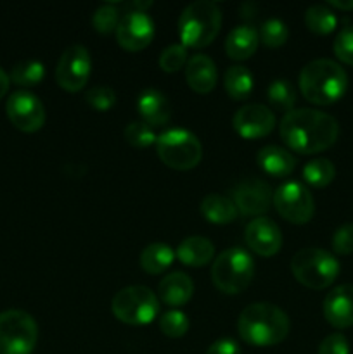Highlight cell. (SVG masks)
Segmentation results:
<instances>
[{
    "mask_svg": "<svg viewBox=\"0 0 353 354\" xmlns=\"http://www.w3.org/2000/svg\"><path fill=\"white\" fill-rule=\"evenodd\" d=\"M279 131L280 138L291 151L300 154H317L336 144L339 124L331 114L301 107L284 114Z\"/></svg>",
    "mask_w": 353,
    "mask_h": 354,
    "instance_id": "6da1fadb",
    "label": "cell"
},
{
    "mask_svg": "<svg viewBox=\"0 0 353 354\" xmlns=\"http://www.w3.org/2000/svg\"><path fill=\"white\" fill-rule=\"evenodd\" d=\"M289 317L270 303H253L241 311L237 320L239 337L253 348L277 346L289 334Z\"/></svg>",
    "mask_w": 353,
    "mask_h": 354,
    "instance_id": "7a4b0ae2",
    "label": "cell"
},
{
    "mask_svg": "<svg viewBox=\"0 0 353 354\" xmlns=\"http://www.w3.org/2000/svg\"><path fill=\"white\" fill-rule=\"evenodd\" d=\"M301 95L315 106H331L345 95L348 75L332 59H315L300 73Z\"/></svg>",
    "mask_w": 353,
    "mask_h": 354,
    "instance_id": "3957f363",
    "label": "cell"
},
{
    "mask_svg": "<svg viewBox=\"0 0 353 354\" xmlns=\"http://www.w3.org/2000/svg\"><path fill=\"white\" fill-rule=\"evenodd\" d=\"M221 10L210 0L189 3L179 17V38L185 48H203L220 33Z\"/></svg>",
    "mask_w": 353,
    "mask_h": 354,
    "instance_id": "277c9868",
    "label": "cell"
},
{
    "mask_svg": "<svg viewBox=\"0 0 353 354\" xmlns=\"http://www.w3.org/2000/svg\"><path fill=\"white\" fill-rule=\"evenodd\" d=\"M291 272L303 287L322 290L334 283L341 266L332 252L320 248H305L291 259Z\"/></svg>",
    "mask_w": 353,
    "mask_h": 354,
    "instance_id": "5b68a950",
    "label": "cell"
},
{
    "mask_svg": "<svg viewBox=\"0 0 353 354\" xmlns=\"http://www.w3.org/2000/svg\"><path fill=\"white\" fill-rule=\"evenodd\" d=\"M255 277V261L242 248L225 249L211 266V280L224 294H241Z\"/></svg>",
    "mask_w": 353,
    "mask_h": 354,
    "instance_id": "8992f818",
    "label": "cell"
},
{
    "mask_svg": "<svg viewBox=\"0 0 353 354\" xmlns=\"http://www.w3.org/2000/svg\"><path fill=\"white\" fill-rule=\"evenodd\" d=\"M156 152L163 165L176 171L196 168L203 158V145L199 138L183 128H172L158 135Z\"/></svg>",
    "mask_w": 353,
    "mask_h": 354,
    "instance_id": "52a82bcc",
    "label": "cell"
},
{
    "mask_svg": "<svg viewBox=\"0 0 353 354\" xmlns=\"http://www.w3.org/2000/svg\"><path fill=\"white\" fill-rule=\"evenodd\" d=\"M113 315L127 325H149L159 315V299L149 287L128 286L118 290L111 301Z\"/></svg>",
    "mask_w": 353,
    "mask_h": 354,
    "instance_id": "ba28073f",
    "label": "cell"
},
{
    "mask_svg": "<svg viewBox=\"0 0 353 354\" xmlns=\"http://www.w3.org/2000/svg\"><path fill=\"white\" fill-rule=\"evenodd\" d=\"M38 341L35 318L23 310L0 313V354H31Z\"/></svg>",
    "mask_w": 353,
    "mask_h": 354,
    "instance_id": "9c48e42d",
    "label": "cell"
},
{
    "mask_svg": "<svg viewBox=\"0 0 353 354\" xmlns=\"http://www.w3.org/2000/svg\"><path fill=\"white\" fill-rule=\"evenodd\" d=\"M277 213L294 225H305L314 218L315 201L310 190L300 182H286L273 192Z\"/></svg>",
    "mask_w": 353,
    "mask_h": 354,
    "instance_id": "30bf717a",
    "label": "cell"
},
{
    "mask_svg": "<svg viewBox=\"0 0 353 354\" xmlns=\"http://www.w3.org/2000/svg\"><path fill=\"white\" fill-rule=\"evenodd\" d=\"M92 73V57L83 45H71L62 52L55 66V82L62 90L76 93L89 83Z\"/></svg>",
    "mask_w": 353,
    "mask_h": 354,
    "instance_id": "8fae6325",
    "label": "cell"
},
{
    "mask_svg": "<svg viewBox=\"0 0 353 354\" xmlns=\"http://www.w3.org/2000/svg\"><path fill=\"white\" fill-rule=\"evenodd\" d=\"M7 116L10 123L21 131L33 133L45 124V107L35 93L19 90L7 99Z\"/></svg>",
    "mask_w": 353,
    "mask_h": 354,
    "instance_id": "7c38bea8",
    "label": "cell"
},
{
    "mask_svg": "<svg viewBox=\"0 0 353 354\" xmlns=\"http://www.w3.org/2000/svg\"><path fill=\"white\" fill-rule=\"evenodd\" d=\"M116 41L128 52H141L154 38V21L147 12L128 10L123 14L116 28Z\"/></svg>",
    "mask_w": 353,
    "mask_h": 354,
    "instance_id": "4fadbf2b",
    "label": "cell"
},
{
    "mask_svg": "<svg viewBox=\"0 0 353 354\" xmlns=\"http://www.w3.org/2000/svg\"><path fill=\"white\" fill-rule=\"evenodd\" d=\"M232 201L242 216H256L269 213L273 204V190L260 178H248L239 182L232 190Z\"/></svg>",
    "mask_w": 353,
    "mask_h": 354,
    "instance_id": "5bb4252c",
    "label": "cell"
},
{
    "mask_svg": "<svg viewBox=\"0 0 353 354\" xmlns=\"http://www.w3.org/2000/svg\"><path fill=\"white\" fill-rule=\"evenodd\" d=\"M232 127L246 140L266 137L275 127V114L263 104H246L232 118Z\"/></svg>",
    "mask_w": 353,
    "mask_h": 354,
    "instance_id": "9a60e30c",
    "label": "cell"
},
{
    "mask_svg": "<svg viewBox=\"0 0 353 354\" xmlns=\"http://www.w3.org/2000/svg\"><path fill=\"white\" fill-rule=\"evenodd\" d=\"M244 241L253 252L263 258H270V256H275L282 248V232L275 221L260 216L246 225Z\"/></svg>",
    "mask_w": 353,
    "mask_h": 354,
    "instance_id": "2e32d148",
    "label": "cell"
},
{
    "mask_svg": "<svg viewBox=\"0 0 353 354\" xmlns=\"http://www.w3.org/2000/svg\"><path fill=\"white\" fill-rule=\"evenodd\" d=\"M324 317L334 328L353 325V283H343L329 290L324 299Z\"/></svg>",
    "mask_w": 353,
    "mask_h": 354,
    "instance_id": "e0dca14e",
    "label": "cell"
},
{
    "mask_svg": "<svg viewBox=\"0 0 353 354\" xmlns=\"http://www.w3.org/2000/svg\"><path fill=\"white\" fill-rule=\"evenodd\" d=\"M194 294V282L187 273L173 272L163 277L158 286L159 303L170 308H182L190 301Z\"/></svg>",
    "mask_w": 353,
    "mask_h": 354,
    "instance_id": "ac0fdd59",
    "label": "cell"
},
{
    "mask_svg": "<svg viewBox=\"0 0 353 354\" xmlns=\"http://www.w3.org/2000/svg\"><path fill=\"white\" fill-rule=\"evenodd\" d=\"M137 109L142 121L149 127H165L172 120V106L163 92L147 88L138 95Z\"/></svg>",
    "mask_w": 353,
    "mask_h": 354,
    "instance_id": "d6986e66",
    "label": "cell"
},
{
    "mask_svg": "<svg viewBox=\"0 0 353 354\" xmlns=\"http://www.w3.org/2000/svg\"><path fill=\"white\" fill-rule=\"evenodd\" d=\"M217 66L208 55L196 54L187 61L185 82L196 93H210L217 85Z\"/></svg>",
    "mask_w": 353,
    "mask_h": 354,
    "instance_id": "ffe728a7",
    "label": "cell"
},
{
    "mask_svg": "<svg viewBox=\"0 0 353 354\" xmlns=\"http://www.w3.org/2000/svg\"><path fill=\"white\" fill-rule=\"evenodd\" d=\"M175 256L182 265L190 266V268H201V266L211 263L215 256V245L210 239L201 237V235H190L180 242Z\"/></svg>",
    "mask_w": 353,
    "mask_h": 354,
    "instance_id": "44dd1931",
    "label": "cell"
},
{
    "mask_svg": "<svg viewBox=\"0 0 353 354\" xmlns=\"http://www.w3.org/2000/svg\"><path fill=\"white\" fill-rule=\"evenodd\" d=\"M256 161L266 175L275 176V178H286L298 165L296 158L287 149L279 147V145H265L260 149Z\"/></svg>",
    "mask_w": 353,
    "mask_h": 354,
    "instance_id": "7402d4cb",
    "label": "cell"
},
{
    "mask_svg": "<svg viewBox=\"0 0 353 354\" xmlns=\"http://www.w3.org/2000/svg\"><path fill=\"white\" fill-rule=\"evenodd\" d=\"M260 45L258 31L248 24L234 28L225 40V52L234 61H246L256 52Z\"/></svg>",
    "mask_w": 353,
    "mask_h": 354,
    "instance_id": "603a6c76",
    "label": "cell"
},
{
    "mask_svg": "<svg viewBox=\"0 0 353 354\" xmlns=\"http://www.w3.org/2000/svg\"><path fill=\"white\" fill-rule=\"evenodd\" d=\"M201 214L213 225H228L237 218L239 211L230 197L221 194H208L201 201Z\"/></svg>",
    "mask_w": 353,
    "mask_h": 354,
    "instance_id": "cb8c5ba5",
    "label": "cell"
},
{
    "mask_svg": "<svg viewBox=\"0 0 353 354\" xmlns=\"http://www.w3.org/2000/svg\"><path fill=\"white\" fill-rule=\"evenodd\" d=\"M175 251L168 244L154 242L144 248L141 254V266L149 275H161L163 272L170 268L175 261Z\"/></svg>",
    "mask_w": 353,
    "mask_h": 354,
    "instance_id": "d4e9b609",
    "label": "cell"
},
{
    "mask_svg": "<svg viewBox=\"0 0 353 354\" xmlns=\"http://www.w3.org/2000/svg\"><path fill=\"white\" fill-rule=\"evenodd\" d=\"M253 85H255V80H253L251 71L248 68H244V66H230L225 71L224 86L225 92H227V95L230 99H248L253 92Z\"/></svg>",
    "mask_w": 353,
    "mask_h": 354,
    "instance_id": "484cf974",
    "label": "cell"
},
{
    "mask_svg": "<svg viewBox=\"0 0 353 354\" xmlns=\"http://www.w3.org/2000/svg\"><path fill=\"white\" fill-rule=\"evenodd\" d=\"M305 24H307V28L311 33L329 35L338 26V16H336L334 10L329 6L317 3V6H311L307 9V12H305Z\"/></svg>",
    "mask_w": 353,
    "mask_h": 354,
    "instance_id": "4316f807",
    "label": "cell"
},
{
    "mask_svg": "<svg viewBox=\"0 0 353 354\" xmlns=\"http://www.w3.org/2000/svg\"><path fill=\"white\" fill-rule=\"evenodd\" d=\"M303 180L308 185L315 187V189H324L329 183H332L336 176V166L332 165V161L325 158H317L311 159L310 162L303 166Z\"/></svg>",
    "mask_w": 353,
    "mask_h": 354,
    "instance_id": "83f0119b",
    "label": "cell"
},
{
    "mask_svg": "<svg viewBox=\"0 0 353 354\" xmlns=\"http://www.w3.org/2000/svg\"><path fill=\"white\" fill-rule=\"evenodd\" d=\"M44 76L45 66L35 59H26V61H21L14 66L9 78L19 86H37L40 85Z\"/></svg>",
    "mask_w": 353,
    "mask_h": 354,
    "instance_id": "f1b7e54d",
    "label": "cell"
},
{
    "mask_svg": "<svg viewBox=\"0 0 353 354\" xmlns=\"http://www.w3.org/2000/svg\"><path fill=\"white\" fill-rule=\"evenodd\" d=\"M266 97H269V102L272 104L275 109L284 111V113H291L294 109V104H296V90L291 85L289 80H275L269 85L266 90Z\"/></svg>",
    "mask_w": 353,
    "mask_h": 354,
    "instance_id": "f546056e",
    "label": "cell"
},
{
    "mask_svg": "<svg viewBox=\"0 0 353 354\" xmlns=\"http://www.w3.org/2000/svg\"><path fill=\"white\" fill-rule=\"evenodd\" d=\"M123 137L135 149H147L152 144L156 145V140H158V135L144 121H132V123H128L123 130Z\"/></svg>",
    "mask_w": 353,
    "mask_h": 354,
    "instance_id": "4dcf8cb0",
    "label": "cell"
},
{
    "mask_svg": "<svg viewBox=\"0 0 353 354\" xmlns=\"http://www.w3.org/2000/svg\"><path fill=\"white\" fill-rule=\"evenodd\" d=\"M260 35V41L266 47H282L284 44L287 41V37H289V30H287L286 23L277 17H270L266 19L265 23L262 24L258 31Z\"/></svg>",
    "mask_w": 353,
    "mask_h": 354,
    "instance_id": "1f68e13d",
    "label": "cell"
},
{
    "mask_svg": "<svg viewBox=\"0 0 353 354\" xmlns=\"http://www.w3.org/2000/svg\"><path fill=\"white\" fill-rule=\"evenodd\" d=\"M159 328L166 337L180 339L189 330V318L183 311L170 310L159 317Z\"/></svg>",
    "mask_w": 353,
    "mask_h": 354,
    "instance_id": "d6a6232c",
    "label": "cell"
},
{
    "mask_svg": "<svg viewBox=\"0 0 353 354\" xmlns=\"http://www.w3.org/2000/svg\"><path fill=\"white\" fill-rule=\"evenodd\" d=\"M120 10L114 3H104L99 9L93 12L92 16V26L97 33L109 35L116 31L118 23H120Z\"/></svg>",
    "mask_w": 353,
    "mask_h": 354,
    "instance_id": "836d02e7",
    "label": "cell"
},
{
    "mask_svg": "<svg viewBox=\"0 0 353 354\" xmlns=\"http://www.w3.org/2000/svg\"><path fill=\"white\" fill-rule=\"evenodd\" d=\"M187 64V48L182 44L166 47L159 55V68L165 73H176Z\"/></svg>",
    "mask_w": 353,
    "mask_h": 354,
    "instance_id": "e575fe53",
    "label": "cell"
},
{
    "mask_svg": "<svg viewBox=\"0 0 353 354\" xmlns=\"http://www.w3.org/2000/svg\"><path fill=\"white\" fill-rule=\"evenodd\" d=\"M85 100L92 109L106 113V111L113 109V106L116 104V92L111 86H93L85 93Z\"/></svg>",
    "mask_w": 353,
    "mask_h": 354,
    "instance_id": "d590c367",
    "label": "cell"
},
{
    "mask_svg": "<svg viewBox=\"0 0 353 354\" xmlns=\"http://www.w3.org/2000/svg\"><path fill=\"white\" fill-rule=\"evenodd\" d=\"M336 57L345 64L353 66V26H346L336 35L334 45H332Z\"/></svg>",
    "mask_w": 353,
    "mask_h": 354,
    "instance_id": "8d00e7d4",
    "label": "cell"
},
{
    "mask_svg": "<svg viewBox=\"0 0 353 354\" xmlns=\"http://www.w3.org/2000/svg\"><path fill=\"white\" fill-rule=\"evenodd\" d=\"M332 251L336 254L348 256L353 252V223L341 225L332 235Z\"/></svg>",
    "mask_w": 353,
    "mask_h": 354,
    "instance_id": "74e56055",
    "label": "cell"
},
{
    "mask_svg": "<svg viewBox=\"0 0 353 354\" xmlns=\"http://www.w3.org/2000/svg\"><path fill=\"white\" fill-rule=\"evenodd\" d=\"M317 354H350L348 339L339 332H334L320 342Z\"/></svg>",
    "mask_w": 353,
    "mask_h": 354,
    "instance_id": "f35d334b",
    "label": "cell"
},
{
    "mask_svg": "<svg viewBox=\"0 0 353 354\" xmlns=\"http://www.w3.org/2000/svg\"><path fill=\"white\" fill-rule=\"evenodd\" d=\"M206 354H242L241 346L234 341V339H218L213 344L208 348Z\"/></svg>",
    "mask_w": 353,
    "mask_h": 354,
    "instance_id": "ab89813d",
    "label": "cell"
},
{
    "mask_svg": "<svg viewBox=\"0 0 353 354\" xmlns=\"http://www.w3.org/2000/svg\"><path fill=\"white\" fill-rule=\"evenodd\" d=\"M329 7H336V9L341 10H352L353 9V0H329L327 2Z\"/></svg>",
    "mask_w": 353,
    "mask_h": 354,
    "instance_id": "60d3db41",
    "label": "cell"
},
{
    "mask_svg": "<svg viewBox=\"0 0 353 354\" xmlns=\"http://www.w3.org/2000/svg\"><path fill=\"white\" fill-rule=\"evenodd\" d=\"M9 83H10V78L7 76V73L0 68V99H2V97L7 93V90H9Z\"/></svg>",
    "mask_w": 353,
    "mask_h": 354,
    "instance_id": "b9f144b4",
    "label": "cell"
}]
</instances>
